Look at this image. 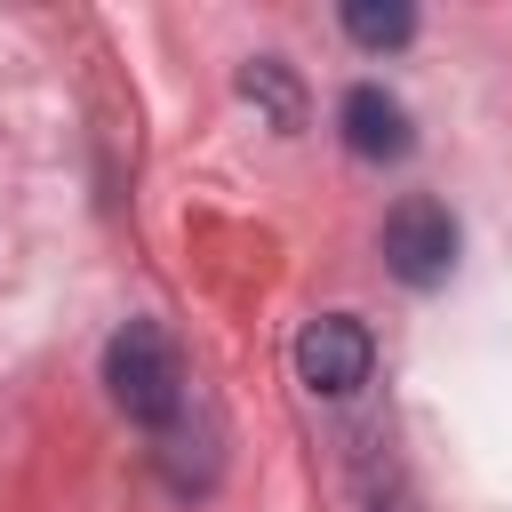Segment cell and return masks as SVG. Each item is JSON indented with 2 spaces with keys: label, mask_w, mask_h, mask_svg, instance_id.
Returning a JSON list of instances; mask_svg holds the SVG:
<instances>
[{
  "label": "cell",
  "mask_w": 512,
  "mask_h": 512,
  "mask_svg": "<svg viewBox=\"0 0 512 512\" xmlns=\"http://www.w3.org/2000/svg\"><path fill=\"white\" fill-rule=\"evenodd\" d=\"M104 384H112V408L128 416V424H176L184 416V352H176V336L160 328V320H128V328H112V344H104Z\"/></svg>",
  "instance_id": "6da1fadb"
},
{
  "label": "cell",
  "mask_w": 512,
  "mask_h": 512,
  "mask_svg": "<svg viewBox=\"0 0 512 512\" xmlns=\"http://www.w3.org/2000/svg\"><path fill=\"white\" fill-rule=\"evenodd\" d=\"M376 248H384V272H392L400 288H440L448 264H456V216H448L432 192H408V200L384 208Z\"/></svg>",
  "instance_id": "7a4b0ae2"
},
{
  "label": "cell",
  "mask_w": 512,
  "mask_h": 512,
  "mask_svg": "<svg viewBox=\"0 0 512 512\" xmlns=\"http://www.w3.org/2000/svg\"><path fill=\"white\" fill-rule=\"evenodd\" d=\"M296 376H304V392H320V400H352V392L376 376V336H368V320H360V312H320V320H304V328H296Z\"/></svg>",
  "instance_id": "3957f363"
},
{
  "label": "cell",
  "mask_w": 512,
  "mask_h": 512,
  "mask_svg": "<svg viewBox=\"0 0 512 512\" xmlns=\"http://www.w3.org/2000/svg\"><path fill=\"white\" fill-rule=\"evenodd\" d=\"M336 128H344V152L352 160H408V112H400V96H384L376 80H360V88H344V104H336Z\"/></svg>",
  "instance_id": "277c9868"
},
{
  "label": "cell",
  "mask_w": 512,
  "mask_h": 512,
  "mask_svg": "<svg viewBox=\"0 0 512 512\" xmlns=\"http://www.w3.org/2000/svg\"><path fill=\"white\" fill-rule=\"evenodd\" d=\"M240 96H248L280 136L304 128V88H296V72H288L280 56H248V64H240Z\"/></svg>",
  "instance_id": "5b68a950"
},
{
  "label": "cell",
  "mask_w": 512,
  "mask_h": 512,
  "mask_svg": "<svg viewBox=\"0 0 512 512\" xmlns=\"http://www.w3.org/2000/svg\"><path fill=\"white\" fill-rule=\"evenodd\" d=\"M344 32L368 56H384V48H408L416 40V8L408 0H344Z\"/></svg>",
  "instance_id": "8992f818"
}]
</instances>
